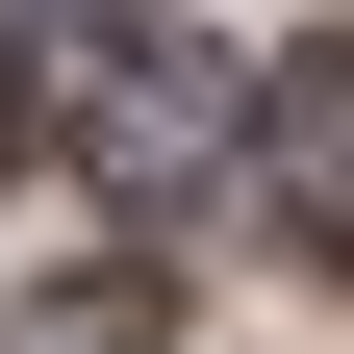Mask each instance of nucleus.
<instances>
[{"instance_id":"obj_3","label":"nucleus","mask_w":354,"mask_h":354,"mask_svg":"<svg viewBox=\"0 0 354 354\" xmlns=\"http://www.w3.org/2000/svg\"><path fill=\"white\" fill-rule=\"evenodd\" d=\"M76 26H102V0H76Z\"/></svg>"},{"instance_id":"obj_2","label":"nucleus","mask_w":354,"mask_h":354,"mask_svg":"<svg viewBox=\"0 0 354 354\" xmlns=\"http://www.w3.org/2000/svg\"><path fill=\"white\" fill-rule=\"evenodd\" d=\"M26 127H51V76H26V51H0V152H26Z\"/></svg>"},{"instance_id":"obj_1","label":"nucleus","mask_w":354,"mask_h":354,"mask_svg":"<svg viewBox=\"0 0 354 354\" xmlns=\"http://www.w3.org/2000/svg\"><path fill=\"white\" fill-rule=\"evenodd\" d=\"M253 177H279V228H329V279H354V51L304 76L279 127H253Z\"/></svg>"}]
</instances>
